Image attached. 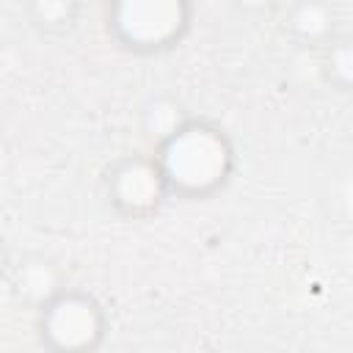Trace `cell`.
<instances>
[{"label":"cell","instance_id":"cell-1","mask_svg":"<svg viewBox=\"0 0 353 353\" xmlns=\"http://www.w3.org/2000/svg\"><path fill=\"white\" fill-rule=\"evenodd\" d=\"M154 160L163 171L168 193L204 199L226 185L234 168V149L218 127L188 119L157 143Z\"/></svg>","mask_w":353,"mask_h":353},{"label":"cell","instance_id":"cell-2","mask_svg":"<svg viewBox=\"0 0 353 353\" xmlns=\"http://www.w3.org/2000/svg\"><path fill=\"white\" fill-rule=\"evenodd\" d=\"M108 25L124 47L157 52L185 36L190 0H110Z\"/></svg>","mask_w":353,"mask_h":353},{"label":"cell","instance_id":"cell-3","mask_svg":"<svg viewBox=\"0 0 353 353\" xmlns=\"http://www.w3.org/2000/svg\"><path fill=\"white\" fill-rule=\"evenodd\" d=\"M108 331L102 306L77 290H61L39 306V334L52 350H94Z\"/></svg>","mask_w":353,"mask_h":353},{"label":"cell","instance_id":"cell-4","mask_svg":"<svg viewBox=\"0 0 353 353\" xmlns=\"http://www.w3.org/2000/svg\"><path fill=\"white\" fill-rule=\"evenodd\" d=\"M108 199L127 218H149L171 196L154 157H124L108 171Z\"/></svg>","mask_w":353,"mask_h":353},{"label":"cell","instance_id":"cell-5","mask_svg":"<svg viewBox=\"0 0 353 353\" xmlns=\"http://www.w3.org/2000/svg\"><path fill=\"white\" fill-rule=\"evenodd\" d=\"M11 284H14V292L25 301V303H33L36 309L44 306L50 298H55L63 287H61V273L58 268L44 259V256H25L14 273H11Z\"/></svg>","mask_w":353,"mask_h":353},{"label":"cell","instance_id":"cell-6","mask_svg":"<svg viewBox=\"0 0 353 353\" xmlns=\"http://www.w3.org/2000/svg\"><path fill=\"white\" fill-rule=\"evenodd\" d=\"M287 28L301 44H328L334 39V14L323 0H298L287 11Z\"/></svg>","mask_w":353,"mask_h":353},{"label":"cell","instance_id":"cell-7","mask_svg":"<svg viewBox=\"0 0 353 353\" xmlns=\"http://www.w3.org/2000/svg\"><path fill=\"white\" fill-rule=\"evenodd\" d=\"M188 121L182 105L168 97V94H160V97H152L143 108V130L149 138H154L157 143L163 138H168L174 130H179L182 124Z\"/></svg>","mask_w":353,"mask_h":353},{"label":"cell","instance_id":"cell-8","mask_svg":"<svg viewBox=\"0 0 353 353\" xmlns=\"http://www.w3.org/2000/svg\"><path fill=\"white\" fill-rule=\"evenodd\" d=\"M83 0H30V11L39 28L50 33H63L74 25Z\"/></svg>","mask_w":353,"mask_h":353},{"label":"cell","instance_id":"cell-9","mask_svg":"<svg viewBox=\"0 0 353 353\" xmlns=\"http://www.w3.org/2000/svg\"><path fill=\"white\" fill-rule=\"evenodd\" d=\"M325 74H328L331 85H336L339 91L350 88V80H353V52H350V41L347 39H331L325 44Z\"/></svg>","mask_w":353,"mask_h":353},{"label":"cell","instance_id":"cell-10","mask_svg":"<svg viewBox=\"0 0 353 353\" xmlns=\"http://www.w3.org/2000/svg\"><path fill=\"white\" fill-rule=\"evenodd\" d=\"M243 8H248V11H259V8H265V6H270V0H237Z\"/></svg>","mask_w":353,"mask_h":353},{"label":"cell","instance_id":"cell-11","mask_svg":"<svg viewBox=\"0 0 353 353\" xmlns=\"http://www.w3.org/2000/svg\"><path fill=\"white\" fill-rule=\"evenodd\" d=\"M6 259H8V256H6V245H3V240H0V270L6 268Z\"/></svg>","mask_w":353,"mask_h":353}]
</instances>
